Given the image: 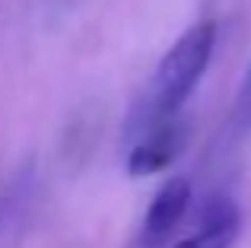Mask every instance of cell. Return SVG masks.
I'll return each instance as SVG.
<instances>
[{
    "mask_svg": "<svg viewBox=\"0 0 251 248\" xmlns=\"http://www.w3.org/2000/svg\"><path fill=\"white\" fill-rule=\"evenodd\" d=\"M232 121H235V127H251V70H248V76H245V83H242V89H239V99H235V108H232Z\"/></svg>",
    "mask_w": 251,
    "mask_h": 248,
    "instance_id": "obj_5",
    "label": "cell"
},
{
    "mask_svg": "<svg viewBox=\"0 0 251 248\" xmlns=\"http://www.w3.org/2000/svg\"><path fill=\"white\" fill-rule=\"evenodd\" d=\"M184 147V130L178 121H166V124H156V127L143 130L137 137V143L130 147L127 153V172L130 175H153L169 169L172 162L178 159Z\"/></svg>",
    "mask_w": 251,
    "mask_h": 248,
    "instance_id": "obj_2",
    "label": "cell"
},
{
    "mask_svg": "<svg viewBox=\"0 0 251 248\" xmlns=\"http://www.w3.org/2000/svg\"><path fill=\"white\" fill-rule=\"evenodd\" d=\"M239 229H242L239 207L226 198H216L210 200V207H203L197 232L175 248H232L239 239Z\"/></svg>",
    "mask_w": 251,
    "mask_h": 248,
    "instance_id": "obj_4",
    "label": "cell"
},
{
    "mask_svg": "<svg viewBox=\"0 0 251 248\" xmlns=\"http://www.w3.org/2000/svg\"><path fill=\"white\" fill-rule=\"evenodd\" d=\"M191 204V181L188 178H172L156 191L147 217H143V242L147 245H162L181 223L184 210Z\"/></svg>",
    "mask_w": 251,
    "mask_h": 248,
    "instance_id": "obj_3",
    "label": "cell"
},
{
    "mask_svg": "<svg viewBox=\"0 0 251 248\" xmlns=\"http://www.w3.org/2000/svg\"><path fill=\"white\" fill-rule=\"evenodd\" d=\"M48 3H51V6L57 10V6H64V3H74V0H48Z\"/></svg>",
    "mask_w": 251,
    "mask_h": 248,
    "instance_id": "obj_6",
    "label": "cell"
},
{
    "mask_svg": "<svg viewBox=\"0 0 251 248\" xmlns=\"http://www.w3.org/2000/svg\"><path fill=\"white\" fill-rule=\"evenodd\" d=\"M213 48H216V23L201 19L166 51L153 76V93L143 99L140 112H137V127H134L137 137L156 124L175 121V115L181 112V105L191 99V93L207 74Z\"/></svg>",
    "mask_w": 251,
    "mask_h": 248,
    "instance_id": "obj_1",
    "label": "cell"
}]
</instances>
